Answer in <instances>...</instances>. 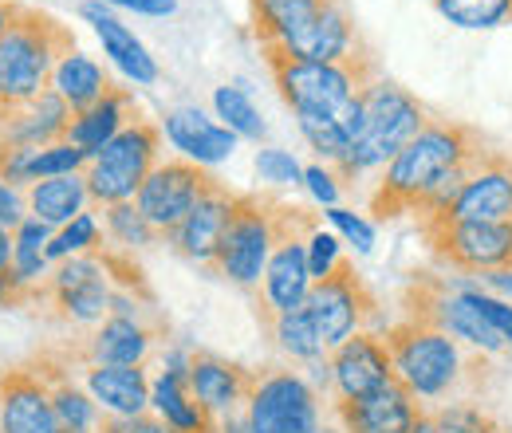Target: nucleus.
I'll use <instances>...</instances> for the list:
<instances>
[{"instance_id":"nucleus-4","label":"nucleus","mask_w":512,"mask_h":433,"mask_svg":"<svg viewBox=\"0 0 512 433\" xmlns=\"http://www.w3.org/2000/svg\"><path fill=\"white\" fill-rule=\"evenodd\" d=\"M260 56H264L272 79H276L280 99L292 107V115H323V119H331L343 103H351L355 95H363L383 75L371 48H363L359 56H351V60L343 63L296 60L280 44L260 48Z\"/></svg>"},{"instance_id":"nucleus-26","label":"nucleus","mask_w":512,"mask_h":433,"mask_svg":"<svg viewBox=\"0 0 512 433\" xmlns=\"http://www.w3.org/2000/svg\"><path fill=\"white\" fill-rule=\"evenodd\" d=\"M79 12H83V20L95 24V36L103 40V52L115 60V67L127 75L130 83H142V87L158 83V63H154V56L142 48V40L130 32L103 0H87Z\"/></svg>"},{"instance_id":"nucleus-35","label":"nucleus","mask_w":512,"mask_h":433,"mask_svg":"<svg viewBox=\"0 0 512 433\" xmlns=\"http://www.w3.org/2000/svg\"><path fill=\"white\" fill-rule=\"evenodd\" d=\"M103 225H107V237H111V245L115 248H150L158 245L162 237H158V229L142 217V209L134 205V201H123V205H107L103 209Z\"/></svg>"},{"instance_id":"nucleus-9","label":"nucleus","mask_w":512,"mask_h":433,"mask_svg":"<svg viewBox=\"0 0 512 433\" xmlns=\"http://www.w3.org/2000/svg\"><path fill=\"white\" fill-rule=\"evenodd\" d=\"M402 315L406 319H422L430 327H442L457 343L481 351V355H501L509 351L505 335L469 304L465 288L457 280L434 276V272H414L402 288Z\"/></svg>"},{"instance_id":"nucleus-17","label":"nucleus","mask_w":512,"mask_h":433,"mask_svg":"<svg viewBox=\"0 0 512 433\" xmlns=\"http://www.w3.org/2000/svg\"><path fill=\"white\" fill-rule=\"evenodd\" d=\"M331 382H335V398H363L383 390L386 382H394V359L386 347L383 331H359L347 343H339L331 355Z\"/></svg>"},{"instance_id":"nucleus-40","label":"nucleus","mask_w":512,"mask_h":433,"mask_svg":"<svg viewBox=\"0 0 512 433\" xmlns=\"http://www.w3.org/2000/svg\"><path fill=\"white\" fill-rule=\"evenodd\" d=\"M434 426L438 433H501V422L477 402H446L434 410Z\"/></svg>"},{"instance_id":"nucleus-25","label":"nucleus","mask_w":512,"mask_h":433,"mask_svg":"<svg viewBox=\"0 0 512 433\" xmlns=\"http://www.w3.org/2000/svg\"><path fill=\"white\" fill-rule=\"evenodd\" d=\"M142 119H146V115L138 111V103H134V95H130L127 87H111L99 103H91L87 111H79V115L71 119L67 142L79 146L87 158H95L111 138H119L127 126L142 123Z\"/></svg>"},{"instance_id":"nucleus-43","label":"nucleus","mask_w":512,"mask_h":433,"mask_svg":"<svg viewBox=\"0 0 512 433\" xmlns=\"http://www.w3.org/2000/svg\"><path fill=\"white\" fill-rule=\"evenodd\" d=\"M323 221H327V225H335V229H339V237H347L359 252H371V245H375V225H371L367 217H359L355 209L331 205V209L323 213Z\"/></svg>"},{"instance_id":"nucleus-37","label":"nucleus","mask_w":512,"mask_h":433,"mask_svg":"<svg viewBox=\"0 0 512 433\" xmlns=\"http://www.w3.org/2000/svg\"><path fill=\"white\" fill-rule=\"evenodd\" d=\"M213 107H217V119H225V126L237 134V138H264V123H260V111L253 107L249 91L245 87H217L213 91Z\"/></svg>"},{"instance_id":"nucleus-30","label":"nucleus","mask_w":512,"mask_h":433,"mask_svg":"<svg viewBox=\"0 0 512 433\" xmlns=\"http://www.w3.org/2000/svg\"><path fill=\"white\" fill-rule=\"evenodd\" d=\"M327 4L335 0H249L253 12V36L260 48L288 44L304 24H312Z\"/></svg>"},{"instance_id":"nucleus-36","label":"nucleus","mask_w":512,"mask_h":433,"mask_svg":"<svg viewBox=\"0 0 512 433\" xmlns=\"http://www.w3.org/2000/svg\"><path fill=\"white\" fill-rule=\"evenodd\" d=\"M434 8L446 16L449 24L469 28V32L501 28L512 20V0H434Z\"/></svg>"},{"instance_id":"nucleus-2","label":"nucleus","mask_w":512,"mask_h":433,"mask_svg":"<svg viewBox=\"0 0 512 433\" xmlns=\"http://www.w3.org/2000/svg\"><path fill=\"white\" fill-rule=\"evenodd\" d=\"M383 339L394 359V374L414 390L418 402H442L457 394H473L489 378V355L457 343L442 327L422 319H398L383 327Z\"/></svg>"},{"instance_id":"nucleus-49","label":"nucleus","mask_w":512,"mask_h":433,"mask_svg":"<svg viewBox=\"0 0 512 433\" xmlns=\"http://www.w3.org/2000/svg\"><path fill=\"white\" fill-rule=\"evenodd\" d=\"M107 8H127V12H142V16H170L178 8V0H103Z\"/></svg>"},{"instance_id":"nucleus-16","label":"nucleus","mask_w":512,"mask_h":433,"mask_svg":"<svg viewBox=\"0 0 512 433\" xmlns=\"http://www.w3.org/2000/svg\"><path fill=\"white\" fill-rule=\"evenodd\" d=\"M331 414L347 433H410V426L426 414V406L414 398V390L402 378H394L375 394L335 398Z\"/></svg>"},{"instance_id":"nucleus-11","label":"nucleus","mask_w":512,"mask_h":433,"mask_svg":"<svg viewBox=\"0 0 512 433\" xmlns=\"http://www.w3.org/2000/svg\"><path fill=\"white\" fill-rule=\"evenodd\" d=\"M418 233L430 248V256L457 276H481L493 268H512V221L426 217V221H418Z\"/></svg>"},{"instance_id":"nucleus-54","label":"nucleus","mask_w":512,"mask_h":433,"mask_svg":"<svg viewBox=\"0 0 512 433\" xmlns=\"http://www.w3.org/2000/svg\"><path fill=\"white\" fill-rule=\"evenodd\" d=\"M316 433H347V430H343V426H327V422H320V430Z\"/></svg>"},{"instance_id":"nucleus-21","label":"nucleus","mask_w":512,"mask_h":433,"mask_svg":"<svg viewBox=\"0 0 512 433\" xmlns=\"http://www.w3.org/2000/svg\"><path fill=\"white\" fill-rule=\"evenodd\" d=\"M284 52H292L296 60H312V63H343L351 56H359L367 44L347 12V0H335L327 4L312 24H304L288 44H280Z\"/></svg>"},{"instance_id":"nucleus-39","label":"nucleus","mask_w":512,"mask_h":433,"mask_svg":"<svg viewBox=\"0 0 512 433\" xmlns=\"http://www.w3.org/2000/svg\"><path fill=\"white\" fill-rule=\"evenodd\" d=\"M103 245V233H99V221L91 213H79L75 221H67L64 229L48 241V264L52 260H71V256H83V252H95Z\"/></svg>"},{"instance_id":"nucleus-28","label":"nucleus","mask_w":512,"mask_h":433,"mask_svg":"<svg viewBox=\"0 0 512 433\" xmlns=\"http://www.w3.org/2000/svg\"><path fill=\"white\" fill-rule=\"evenodd\" d=\"M83 374V386L87 394L107 410V414H146L150 410V374L146 367H103V363H91V367H79Z\"/></svg>"},{"instance_id":"nucleus-20","label":"nucleus","mask_w":512,"mask_h":433,"mask_svg":"<svg viewBox=\"0 0 512 433\" xmlns=\"http://www.w3.org/2000/svg\"><path fill=\"white\" fill-rule=\"evenodd\" d=\"M233 201H237V193H229V189L217 182V186L209 189V193L193 205L190 217H186V221L166 237V245L174 248L182 260L209 268V264H213V256H217V248H221L225 229H229Z\"/></svg>"},{"instance_id":"nucleus-38","label":"nucleus","mask_w":512,"mask_h":433,"mask_svg":"<svg viewBox=\"0 0 512 433\" xmlns=\"http://www.w3.org/2000/svg\"><path fill=\"white\" fill-rule=\"evenodd\" d=\"M87 154L71 142H56L44 150H32L28 158V182H44V178H64V174H83L87 170Z\"/></svg>"},{"instance_id":"nucleus-27","label":"nucleus","mask_w":512,"mask_h":433,"mask_svg":"<svg viewBox=\"0 0 512 433\" xmlns=\"http://www.w3.org/2000/svg\"><path fill=\"white\" fill-rule=\"evenodd\" d=\"M162 134L182 150V158H190V162H197V166L225 162V158L237 150V134H233L225 123L205 119L197 107H182V111L166 115Z\"/></svg>"},{"instance_id":"nucleus-1","label":"nucleus","mask_w":512,"mask_h":433,"mask_svg":"<svg viewBox=\"0 0 512 433\" xmlns=\"http://www.w3.org/2000/svg\"><path fill=\"white\" fill-rule=\"evenodd\" d=\"M489 154L493 146L477 126L430 119L383 166V178L367 201L371 221H398L406 213L426 221L446 213Z\"/></svg>"},{"instance_id":"nucleus-5","label":"nucleus","mask_w":512,"mask_h":433,"mask_svg":"<svg viewBox=\"0 0 512 433\" xmlns=\"http://www.w3.org/2000/svg\"><path fill=\"white\" fill-rule=\"evenodd\" d=\"M323 225V213L292 201H272V252L256 288V319L268 327L276 315L304 308L312 292V268H308V237Z\"/></svg>"},{"instance_id":"nucleus-34","label":"nucleus","mask_w":512,"mask_h":433,"mask_svg":"<svg viewBox=\"0 0 512 433\" xmlns=\"http://www.w3.org/2000/svg\"><path fill=\"white\" fill-rule=\"evenodd\" d=\"M12 241H16L12 272H16L28 288H36V284L48 276V241H52V225H44V221H36V217H24L20 229L12 233Z\"/></svg>"},{"instance_id":"nucleus-15","label":"nucleus","mask_w":512,"mask_h":433,"mask_svg":"<svg viewBox=\"0 0 512 433\" xmlns=\"http://www.w3.org/2000/svg\"><path fill=\"white\" fill-rule=\"evenodd\" d=\"M213 186H217V178H213L205 166H197L190 158H162V162L154 166V174L142 182L134 205L142 209V217H146V221L158 229V237L166 241V237L190 217L193 205H197Z\"/></svg>"},{"instance_id":"nucleus-7","label":"nucleus","mask_w":512,"mask_h":433,"mask_svg":"<svg viewBox=\"0 0 512 433\" xmlns=\"http://www.w3.org/2000/svg\"><path fill=\"white\" fill-rule=\"evenodd\" d=\"M304 308L316 323V335H320L327 355L359 331H383L386 327L379 296L371 292V284L363 280V272L347 256L323 280H312V292H308Z\"/></svg>"},{"instance_id":"nucleus-14","label":"nucleus","mask_w":512,"mask_h":433,"mask_svg":"<svg viewBox=\"0 0 512 433\" xmlns=\"http://www.w3.org/2000/svg\"><path fill=\"white\" fill-rule=\"evenodd\" d=\"M170 335L162 319H138V315H107L99 327H91L79 343L56 347L67 367H146L154 343Z\"/></svg>"},{"instance_id":"nucleus-6","label":"nucleus","mask_w":512,"mask_h":433,"mask_svg":"<svg viewBox=\"0 0 512 433\" xmlns=\"http://www.w3.org/2000/svg\"><path fill=\"white\" fill-rule=\"evenodd\" d=\"M430 123V111L398 83H390L386 75H379L367 87V123L363 134L351 142V150L331 166L335 178L343 182V189H355V182L371 170L386 166L422 126Z\"/></svg>"},{"instance_id":"nucleus-13","label":"nucleus","mask_w":512,"mask_h":433,"mask_svg":"<svg viewBox=\"0 0 512 433\" xmlns=\"http://www.w3.org/2000/svg\"><path fill=\"white\" fill-rule=\"evenodd\" d=\"M253 433H316L320 430V394L300 371L260 367L253 394L245 402Z\"/></svg>"},{"instance_id":"nucleus-55","label":"nucleus","mask_w":512,"mask_h":433,"mask_svg":"<svg viewBox=\"0 0 512 433\" xmlns=\"http://www.w3.org/2000/svg\"><path fill=\"white\" fill-rule=\"evenodd\" d=\"M509 351H512V335H509Z\"/></svg>"},{"instance_id":"nucleus-44","label":"nucleus","mask_w":512,"mask_h":433,"mask_svg":"<svg viewBox=\"0 0 512 433\" xmlns=\"http://www.w3.org/2000/svg\"><path fill=\"white\" fill-rule=\"evenodd\" d=\"M339 260H343V241H339V233H331V229L320 225V229L308 237V268H312V280H323Z\"/></svg>"},{"instance_id":"nucleus-22","label":"nucleus","mask_w":512,"mask_h":433,"mask_svg":"<svg viewBox=\"0 0 512 433\" xmlns=\"http://www.w3.org/2000/svg\"><path fill=\"white\" fill-rule=\"evenodd\" d=\"M36 371L48 378V390H52V410H56V430L60 433H99L103 422V406L87 394V386H79L71 378V367L64 363V355L56 347L48 351H36L28 359Z\"/></svg>"},{"instance_id":"nucleus-23","label":"nucleus","mask_w":512,"mask_h":433,"mask_svg":"<svg viewBox=\"0 0 512 433\" xmlns=\"http://www.w3.org/2000/svg\"><path fill=\"white\" fill-rule=\"evenodd\" d=\"M253 378L256 371L241 367V363H229L209 351H190V390L213 418L245 410V402L253 394Z\"/></svg>"},{"instance_id":"nucleus-48","label":"nucleus","mask_w":512,"mask_h":433,"mask_svg":"<svg viewBox=\"0 0 512 433\" xmlns=\"http://www.w3.org/2000/svg\"><path fill=\"white\" fill-rule=\"evenodd\" d=\"M473 284L489 296H501V300H512V268H493V272H481L473 276Z\"/></svg>"},{"instance_id":"nucleus-24","label":"nucleus","mask_w":512,"mask_h":433,"mask_svg":"<svg viewBox=\"0 0 512 433\" xmlns=\"http://www.w3.org/2000/svg\"><path fill=\"white\" fill-rule=\"evenodd\" d=\"M71 119L75 111L64 103V95L48 87L40 99H32L28 107H20L0 123V150H44V146L67 142Z\"/></svg>"},{"instance_id":"nucleus-41","label":"nucleus","mask_w":512,"mask_h":433,"mask_svg":"<svg viewBox=\"0 0 512 433\" xmlns=\"http://www.w3.org/2000/svg\"><path fill=\"white\" fill-rule=\"evenodd\" d=\"M296 123H300V134H304V142L320 154L323 166H335L347 150H351V142H347V134L335 126V119H323V115H296Z\"/></svg>"},{"instance_id":"nucleus-33","label":"nucleus","mask_w":512,"mask_h":433,"mask_svg":"<svg viewBox=\"0 0 512 433\" xmlns=\"http://www.w3.org/2000/svg\"><path fill=\"white\" fill-rule=\"evenodd\" d=\"M264 335L292 359V363H316L323 359L327 351H323L320 335H316V323H312V315L308 308H296V311H284V315H276L268 327H264Z\"/></svg>"},{"instance_id":"nucleus-12","label":"nucleus","mask_w":512,"mask_h":433,"mask_svg":"<svg viewBox=\"0 0 512 433\" xmlns=\"http://www.w3.org/2000/svg\"><path fill=\"white\" fill-rule=\"evenodd\" d=\"M272 201H276L272 193H237L229 229L209 264L213 276H225L245 292L260 288V276L272 252Z\"/></svg>"},{"instance_id":"nucleus-42","label":"nucleus","mask_w":512,"mask_h":433,"mask_svg":"<svg viewBox=\"0 0 512 433\" xmlns=\"http://www.w3.org/2000/svg\"><path fill=\"white\" fill-rule=\"evenodd\" d=\"M256 174L268 186H304V170L288 150H256Z\"/></svg>"},{"instance_id":"nucleus-51","label":"nucleus","mask_w":512,"mask_h":433,"mask_svg":"<svg viewBox=\"0 0 512 433\" xmlns=\"http://www.w3.org/2000/svg\"><path fill=\"white\" fill-rule=\"evenodd\" d=\"M12 252H16V241H12V233H4V229H0V276L12 268Z\"/></svg>"},{"instance_id":"nucleus-3","label":"nucleus","mask_w":512,"mask_h":433,"mask_svg":"<svg viewBox=\"0 0 512 433\" xmlns=\"http://www.w3.org/2000/svg\"><path fill=\"white\" fill-rule=\"evenodd\" d=\"M67 52H75V36L64 20L28 4L16 8L0 36V123L52 87V71Z\"/></svg>"},{"instance_id":"nucleus-53","label":"nucleus","mask_w":512,"mask_h":433,"mask_svg":"<svg viewBox=\"0 0 512 433\" xmlns=\"http://www.w3.org/2000/svg\"><path fill=\"white\" fill-rule=\"evenodd\" d=\"M410 433H438V426H434V414L426 410V414H422V418L410 426Z\"/></svg>"},{"instance_id":"nucleus-19","label":"nucleus","mask_w":512,"mask_h":433,"mask_svg":"<svg viewBox=\"0 0 512 433\" xmlns=\"http://www.w3.org/2000/svg\"><path fill=\"white\" fill-rule=\"evenodd\" d=\"M446 221H512V158L493 150L481 170L465 182V189L453 197Z\"/></svg>"},{"instance_id":"nucleus-52","label":"nucleus","mask_w":512,"mask_h":433,"mask_svg":"<svg viewBox=\"0 0 512 433\" xmlns=\"http://www.w3.org/2000/svg\"><path fill=\"white\" fill-rule=\"evenodd\" d=\"M16 8H20L16 0H0V36L8 32V24H12V16H16Z\"/></svg>"},{"instance_id":"nucleus-8","label":"nucleus","mask_w":512,"mask_h":433,"mask_svg":"<svg viewBox=\"0 0 512 433\" xmlns=\"http://www.w3.org/2000/svg\"><path fill=\"white\" fill-rule=\"evenodd\" d=\"M111 296L115 284L99 260V252H83L60 260L36 288H32V304L44 319L64 323V327H99L111 315Z\"/></svg>"},{"instance_id":"nucleus-18","label":"nucleus","mask_w":512,"mask_h":433,"mask_svg":"<svg viewBox=\"0 0 512 433\" xmlns=\"http://www.w3.org/2000/svg\"><path fill=\"white\" fill-rule=\"evenodd\" d=\"M0 433H60L48 378L32 363L0 371Z\"/></svg>"},{"instance_id":"nucleus-32","label":"nucleus","mask_w":512,"mask_h":433,"mask_svg":"<svg viewBox=\"0 0 512 433\" xmlns=\"http://www.w3.org/2000/svg\"><path fill=\"white\" fill-rule=\"evenodd\" d=\"M111 87H115V83H111V75L103 71V63H95L91 56H83L79 48L67 52L64 60L56 63V71H52V91L64 95V103L75 111V115L87 111L91 103H99Z\"/></svg>"},{"instance_id":"nucleus-46","label":"nucleus","mask_w":512,"mask_h":433,"mask_svg":"<svg viewBox=\"0 0 512 433\" xmlns=\"http://www.w3.org/2000/svg\"><path fill=\"white\" fill-rule=\"evenodd\" d=\"M99 433H178V430H170L158 414H134V418H123V414H107V410H103Z\"/></svg>"},{"instance_id":"nucleus-31","label":"nucleus","mask_w":512,"mask_h":433,"mask_svg":"<svg viewBox=\"0 0 512 433\" xmlns=\"http://www.w3.org/2000/svg\"><path fill=\"white\" fill-rule=\"evenodd\" d=\"M28 217L44 221V225H67L83 213V205L91 201L87 193V178L83 174H64V178H44V182H32L28 193Z\"/></svg>"},{"instance_id":"nucleus-47","label":"nucleus","mask_w":512,"mask_h":433,"mask_svg":"<svg viewBox=\"0 0 512 433\" xmlns=\"http://www.w3.org/2000/svg\"><path fill=\"white\" fill-rule=\"evenodd\" d=\"M24 217H28V201L20 197V189L0 182V229H4V233H16Z\"/></svg>"},{"instance_id":"nucleus-45","label":"nucleus","mask_w":512,"mask_h":433,"mask_svg":"<svg viewBox=\"0 0 512 433\" xmlns=\"http://www.w3.org/2000/svg\"><path fill=\"white\" fill-rule=\"evenodd\" d=\"M304 189H308L320 205H327V209H331V205H339V197L347 193L343 182L335 178V170H331V166H323V162H316V166H308V170H304Z\"/></svg>"},{"instance_id":"nucleus-10","label":"nucleus","mask_w":512,"mask_h":433,"mask_svg":"<svg viewBox=\"0 0 512 433\" xmlns=\"http://www.w3.org/2000/svg\"><path fill=\"white\" fill-rule=\"evenodd\" d=\"M162 162V126L142 119L127 126L119 138H111L83 170L91 205L107 209V205H123L134 201L142 182L154 174V166Z\"/></svg>"},{"instance_id":"nucleus-50","label":"nucleus","mask_w":512,"mask_h":433,"mask_svg":"<svg viewBox=\"0 0 512 433\" xmlns=\"http://www.w3.org/2000/svg\"><path fill=\"white\" fill-rule=\"evenodd\" d=\"M217 433H253V426H249V414H245V410L225 414V418L217 422Z\"/></svg>"},{"instance_id":"nucleus-29","label":"nucleus","mask_w":512,"mask_h":433,"mask_svg":"<svg viewBox=\"0 0 512 433\" xmlns=\"http://www.w3.org/2000/svg\"><path fill=\"white\" fill-rule=\"evenodd\" d=\"M154 414L178 433H217V418L197 402L186 371H158L150 378Z\"/></svg>"}]
</instances>
